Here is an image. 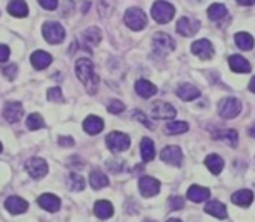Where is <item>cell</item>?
Returning a JSON list of instances; mask_svg holds the SVG:
<instances>
[{"label": "cell", "mask_w": 255, "mask_h": 222, "mask_svg": "<svg viewBox=\"0 0 255 222\" xmlns=\"http://www.w3.org/2000/svg\"><path fill=\"white\" fill-rule=\"evenodd\" d=\"M177 96L182 101H193V99L200 98V89L195 87L193 84H182L177 89Z\"/></svg>", "instance_id": "cell-18"}, {"label": "cell", "mask_w": 255, "mask_h": 222, "mask_svg": "<svg viewBox=\"0 0 255 222\" xmlns=\"http://www.w3.org/2000/svg\"><path fill=\"white\" fill-rule=\"evenodd\" d=\"M233 203L235 205H240V207H250L254 202V193L249 191V189H240V191H236L235 195L231 196Z\"/></svg>", "instance_id": "cell-21"}, {"label": "cell", "mask_w": 255, "mask_h": 222, "mask_svg": "<svg viewBox=\"0 0 255 222\" xmlns=\"http://www.w3.org/2000/svg\"><path fill=\"white\" fill-rule=\"evenodd\" d=\"M68 186H70V189H73V191H82V189L85 188V181L82 175L70 174V177H68Z\"/></svg>", "instance_id": "cell-36"}, {"label": "cell", "mask_w": 255, "mask_h": 222, "mask_svg": "<svg viewBox=\"0 0 255 222\" xmlns=\"http://www.w3.org/2000/svg\"><path fill=\"white\" fill-rule=\"evenodd\" d=\"M161 160L168 165H174V167H181L182 163V149L179 146H167L163 148L161 151Z\"/></svg>", "instance_id": "cell-11"}, {"label": "cell", "mask_w": 255, "mask_h": 222, "mask_svg": "<svg viewBox=\"0 0 255 222\" xmlns=\"http://www.w3.org/2000/svg\"><path fill=\"white\" fill-rule=\"evenodd\" d=\"M38 3L47 10H54L57 7V0H38Z\"/></svg>", "instance_id": "cell-42"}, {"label": "cell", "mask_w": 255, "mask_h": 222, "mask_svg": "<svg viewBox=\"0 0 255 222\" xmlns=\"http://www.w3.org/2000/svg\"><path fill=\"white\" fill-rule=\"evenodd\" d=\"M82 38H84L85 44L98 45L99 42H101V31H99V28H96V26L87 28V30L84 31V35H82Z\"/></svg>", "instance_id": "cell-30"}, {"label": "cell", "mask_w": 255, "mask_h": 222, "mask_svg": "<svg viewBox=\"0 0 255 222\" xmlns=\"http://www.w3.org/2000/svg\"><path fill=\"white\" fill-rule=\"evenodd\" d=\"M153 49L156 54L160 56H165L168 52H172L175 49V42L170 35L167 33H156L153 37Z\"/></svg>", "instance_id": "cell-7"}, {"label": "cell", "mask_w": 255, "mask_h": 222, "mask_svg": "<svg viewBox=\"0 0 255 222\" xmlns=\"http://www.w3.org/2000/svg\"><path fill=\"white\" fill-rule=\"evenodd\" d=\"M215 139H222V141H228L231 146L238 144V132L236 130H219L214 134Z\"/></svg>", "instance_id": "cell-33"}, {"label": "cell", "mask_w": 255, "mask_h": 222, "mask_svg": "<svg viewBox=\"0 0 255 222\" xmlns=\"http://www.w3.org/2000/svg\"><path fill=\"white\" fill-rule=\"evenodd\" d=\"M205 212H207L208 216H212V217H217V219H226V216H228L226 205H224V203H221V202L207 203V207H205Z\"/></svg>", "instance_id": "cell-24"}, {"label": "cell", "mask_w": 255, "mask_h": 222, "mask_svg": "<svg viewBox=\"0 0 255 222\" xmlns=\"http://www.w3.org/2000/svg\"><path fill=\"white\" fill-rule=\"evenodd\" d=\"M134 118H135V120H139V121H141V123H144L148 128H153V123L148 120V118L144 116V114L141 113V111H135V113H134Z\"/></svg>", "instance_id": "cell-41"}, {"label": "cell", "mask_w": 255, "mask_h": 222, "mask_svg": "<svg viewBox=\"0 0 255 222\" xmlns=\"http://www.w3.org/2000/svg\"><path fill=\"white\" fill-rule=\"evenodd\" d=\"M174 14H175L174 5L165 2V0H158V2H154L151 7V16L156 23H161V24L168 23V21L174 19Z\"/></svg>", "instance_id": "cell-2"}, {"label": "cell", "mask_w": 255, "mask_h": 222, "mask_svg": "<svg viewBox=\"0 0 255 222\" xmlns=\"http://www.w3.org/2000/svg\"><path fill=\"white\" fill-rule=\"evenodd\" d=\"M5 209L9 210L10 214H23V212H26L28 203L24 202L23 198H19V196H9V198L5 200Z\"/></svg>", "instance_id": "cell-17"}, {"label": "cell", "mask_w": 255, "mask_h": 222, "mask_svg": "<svg viewBox=\"0 0 255 222\" xmlns=\"http://www.w3.org/2000/svg\"><path fill=\"white\" fill-rule=\"evenodd\" d=\"M191 52L195 56H198L200 59H210L214 56V45L207 40V38H202V40H196L195 44L191 45Z\"/></svg>", "instance_id": "cell-13"}, {"label": "cell", "mask_w": 255, "mask_h": 222, "mask_svg": "<svg viewBox=\"0 0 255 222\" xmlns=\"http://www.w3.org/2000/svg\"><path fill=\"white\" fill-rule=\"evenodd\" d=\"M141 156L144 162H151L154 158V144L149 137H144L141 141Z\"/></svg>", "instance_id": "cell-29"}, {"label": "cell", "mask_w": 255, "mask_h": 222, "mask_svg": "<svg viewBox=\"0 0 255 222\" xmlns=\"http://www.w3.org/2000/svg\"><path fill=\"white\" fill-rule=\"evenodd\" d=\"M124 110H125V105L122 101H118V99H113V101L108 105V111H110V113H113V114L122 113Z\"/></svg>", "instance_id": "cell-39"}, {"label": "cell", "mask_w": 255, "mask_h": 222, "mask_svg": "<svg viewBox=\"0 0 255 222\" xmlns=\"http://www.w3.org/2000/svg\"><path fill=\"white\" fill-rule=\"evenodd\" d=\"M236 2H238L240 5H254L255 0H236Z\"/></svg>", "instance_id": "cell-45"}, {"label": "cell", "mask_w": 255, "mask_h": 222, "mask_svg": "<svg viewBox=\"0 0 255 222\" xmlns=\"http://www.w3.org/2000/svg\"><path fill=\"white\" fill-rule=\"evenodd\" d=\"M26 170L33 179H42V177H45L49 167H47V163H45V160L35 156V158H31L26 162Z\"/></svg>", "instance_id": "cell-9"}, {"label": "cell", "mask_w": 255, "mask_h": 222, "mask_svg": "<svg viewBox=\"0 0 255 222\" xmlns=\"http://www.w3.org/2000/svg\"><path fill=\"white\" fill-rule=\"evenodd\" d=\"M26 125L30 130H38V128H44V118L38 113H31L30 116L26 118Z\"/></svg>", "instance_id": "cell-35"}, {"label": "cell", "mask_w": 255, "mask_h": 222, "mask_svg": "<svg viewBox=\"0 0 255 222\" xmlns=\"http://www.w3.org/2000/svg\"><path fill=\"white\" fill-rule=\"evenodd\" d=\"M103 128H104V121L99 116H94V114H91V116H87L84 120V130L87 132V134L96 135V134H99Z\"/></svg>", "instance_id": "cell-16"}, {"label": "cell", "mask_w": 255, "mask_h": 222, "mask_svg": "<svg viewBox=\"0 0 255 222\" xmlns=\"http://www.w3.org/2000/svg\"><path fill=\"white\" fill-rule=\"evenodd\" d=\"M249 135H250V137H254V139H255V123H252V127L249 128Z\"/></svg>", "instance_id": "cell-47"}, {"label": "cell", "mask_w": 255, "mask_h": 222, "mask_svg": "<svg viewBox=\"0 0 255 222\" xmlns=\"http://www.w3.org/2000/svg\"><path fill=\"white\" fill-rule=\"evenodd\" d=\"M228 16V9H226V5H222V3H212L210 7H208V17H210L212 21H221L222 17Z\"/></svg>", "instance_id": "cell-31"}, {"label": "cell", "mask_w": 255, "mask_h": 222, "mask_svg": "<svg viewBox=\"0 0 255 222\" xmlns=\"http://www.w3.org/2000/svg\"><path fill=\"white\" fill-rule=\"evenodd\" d=\"M21 116H23V105H21V103L10 101L3 106V118H5L9 123H16V121H19Z\"/></svg>", "instance_id": "cell-14"}, {"label": "cell", "mask_w": 255, "mask_h": 222, "mask_svg": "<svg viewBox=\"0 0 255 222\" xmlns=\"http://www.w3.org/2000/svg\"><path fill=\"white\" fill-rule=\"evenodd\" d=\"M188 128L189 125L186 121H172V123H168L165 127V132L170 135H175V134H184V132H188Z\"/></svg>", "instance_id": "cell-34"}, {"label": "cell", "mask_w": 255, "mask_h": 222, "mask_svg": "<svg viewBox=\"0 0 255 222\" xmlns=\"http://www.w3.org/2000/svg\"><path fill=\"white\" fill-rule=\"evenodd\" d=\"M205 165L208 167V170L212 172V174H221L222 168H224V160L221 158L219 155H208L207 158H205Z\"/></svg>", "instance_id": "cell-28"}, {"label": "cell", "mask_w": 255, "mask_h": 222, "mask_svg": "<svg viewBox=\"0 0 255 222\" xmlns=\"http://www.w3.org/2000/svg\"><path fill=\"white\" fill-rule=\"evenodd\" d=\"M106 144L110 148V151L113 153H122L125 149H128L130 146V139L127 134H122V132H111L106 137Z\"/></svg>", "instance_id": "cell-6"}, {"label": "cell", "mask_w": 255, "mask_h": 222, "mask_svg": "<svg viewBox=\"0 0 255 222\" xmlns=\"http://www.w3.org/2000/svg\"><path fill=\"white\" fill-rule=\"evenodd\" d=\"M47 96H49V99H51V101H54V103H63V92H61L59 87L49 89Z\"/></svg>", "instance_id": "cell-40"}, {"label": "cell", "mask_w": 255, "mask_h": 222, "mask_svg": "<svg viewBox=\"0 0 255 222\" xmlns=\"http://www.w3.org/2000/svg\"><path fill=\"white\" fill-rule=\"evenodd\" d=\"M124 21H125V24L130 28V30L139 31V30H142V28L146 26V23H148V17H146V14H144V10H142V9H139V7H130V9L125 12Z\"/></svg>", "instance_id": "cell-3"}, {"label": "cell", "mask_w": 255, "mask_h": 222, "mask_svg": "<svg viewBox=\"0 0 255 222\" xmlns=\"http://www.w3.org/2000/svg\"><path fill=\"white\" fill-rule=\"evenodd\" d=\"M208 196H210V191H208L207 188H202V186H191V188L188 189V198L191 200V202L195 203H202L205 200H208Z\"/></svg>", "instance_id": "cell-23"}, {"label": "cell", "mask_w": 255, "mask_h": 222, "mask_svg": "<svg viewBox=\"0 0 255 222\" xmlns=\"http://www.w3.org/2000/svg\"><path fill=\"white\" fill-rule=\"evenodd\" d=\"M229 68H231L235 73H249L252 70L250 63L242 56H231L229 57Z\"/></svg>", "instance_id": "cell-19"}, {"label": "cell", "mask_w": 255, "mask_h": 222, "mask_svg": "<svg viewBox=\"0 0 255 222\" xmlns=\"http://www.w3.org/2000/svg\"><path fill=\"white\" fill-rule=\"evenodd\" d=\"M75 73H77L78 80L85 85L89 94H96L98 91V84H99V78L94 71V64H92L91 59L87 57H80L75 64Z\"/></svg>", "instance_id": "cell-1"}, {"label": "cell", "mask_w": 255, "mask_h": 222, "mask_svg": "<svg viewBox=\"0 0 255 222\" xmlns=\"http://www.w3.org/2000/svg\"><path fill=\"white\" fill-rule=\"evenodd\" d=\"M175 108L168 103H163V101H156L151 108V114L156 120H172L175 116Z\"/></svg>", "instance_id": "cell-8"}, {"label": "cell", "mask_w": 255, "mask_h": 222, "mask_svg": "<svg viewBox=\"0 0 255 222\" xmlns=\"http://www.w3.org/2000/svg\"><path fill=\"white\" fill-rule=\"evenodd\" d=\"M38 205H40L44 210H47V212H57L61 207V200L57 198L56 195L45 193V195H42L40 198H38Z\"/></svg>", "instance_id": "cell-15"}, {"label": "cell", "mask_w": 255, "mask_h": 222, "mask_svg": "<svg viewBox=\"0 0 255 222\" xmlns=\"http://www.w3.org/2000/svg\"><path fill=\"white\" fill-rule=\"evenodd\" d=\"M51 63H52V56L45 51H37L31 56V64H33L37 70H45Z\"/></svg>", "instance_id": "cell-20"}, {"label": "cell", "mask_w": 255, "mask_h": 222, "mask_svg": "<svg viewBox=\"0 0 255 222\" xmlns=\"http://www.w3.org/2000/svg\"><path fill=\"white\" fill-rule=\"evenodd\" d=\"M135 92L144 99L153 98V96L156 94V85H153L151 82H148V80H137L135 82Z\"/></svg>", "instance_id": "cell-22"}, {"label": "cell", "mask_w": 255, "mask_h": 222, "mask_svg": "<svg viewBox=\"0 0 255 222\" xmlns=\"http://www.w3.org/2000/svg\"><path fill=\"white\" fill-rule=\"evenodd\" d=\"M2 73H3V77H5L7 80H14V78H16V75H17V66H16V64H7V66L2 68Z\"/></svg>", "instance_id": "cell-38"}, {"label": "cell", "mask_w": 255, "mask_h": 222, "mask_svg": "<svg viewBox=\"0 0 255 222\" xmlns=\"http://www.w3.org/2000/svg\"><path fill=\"white\" fill-rule=\"evenodd\" d=\"M89 181H91V186L94 189H101V188H106L108 186V177L101 170H92Z\"/></svg>", "instance_id": "cell-32"}, {"label": "cell", "mask_w": 255, "mask_h": 222, "mask_svg": "<svg viewBox=\"0 0 255 222\" xmlns=\"http://www.w3.org/2000/svg\"><path fill=\"white\" fill-rule=\"evenodd\" d=\"M146 222H153V221H146Z\"/></svg>", "instance_id": "cell-50"}, {"label": "cell", "mask_w": 255, "mask_h": 222, "mask_svg": "<svg viewBox=\"0 0 255 222\" xmlns=\"http://www.w3.org/2000/svg\"><path fill=\"white\" fill-rule=\"evenodd\" d=\"M94 214L99 217V219H110L113 216V205L106 200H101V202H96L94 205Z\"/></svg>", "instance_id": "cell-27"}, {"label": "cell", "mask_w": 255, "mask_h": 222, "mask_svg": "<svg viewBox=\"0 0 255 222\" xmlns=\"http://www.w3.org/2000/svg\"><path fill=\"white\" fill-rule=\"evenodd\" d=\"M0 151H2V142H0Z\"/></svg>", "instance_id": "cell-49"}, {"label": "cell", "mask_w": 255, "mask_h": 222, "mask_svg": "<svg viewBox=\"0 0 255 222\" xmlns=\"http://www.w3.org/2000/svg\"><path fill=\"white\" fill-rule=\"evenodd\" d=\"M9 56H10V51H9V47L7 45H3V44H0V61H7L9 59Z\"/></svg>", "instance_id": "cell-43"}, {"label": "cell", "mask_w": 255, "mask_h": 222, "mask_svg": "<svg viewBox=\"0 0 255 222\" xmlns=\"http://www.w3.org/2000/svg\"><path fill=\"white\" fill-rule=\"evenodd\" d=\"M59 144L61 146H73V141H71V137H59Z\"/></svg>", "instance_id": "cell-44"}, {"label": "cell", "mask_w": 255, "mask_h": 222, "mask_svg": "<svg viewBox=\"0 0 255 222\" xmlns=\"http://www.w3.org/2000/svg\"><path fill=\"white\" fill-rule=\"evenodd\" d=\"M242 111V103L236 98H226L219 103V113H221L222 118L226 120H231V118H236Z\"/></svg>", "instance_id": "cell-5"}, {"label": "cell", "mask_w": 255, "mask_h": 222, "mask_svg": "<svg viewBox=\"0 0 255 222\" xmlns=\"http://www.w3.org/2000/svg\"><path fill=\"white\" fill-rule=\"evenodd\" d=\"M7 10L14 17H24L28 14V5L24 0H10V3L7 5Z\"/></svg>", "instance_id": "cell-26"}, {"label": "cell", "mask_w": 255, "mask_h": 222, "mask_svg": "<svg viewBox=\"0 0 255 222\" xmlns=\"http://www.w3.org/2000/svg\"><path fill=\"white\" fill-rule=\"evenodd\" d=\"M42 33H44V38L49 44H61V42L64 40L66 31H64V28L61 26L59 23H56V21H47V23L44 24V28H42Z\"/></svg>", "instance_id": "cell-4"}, {"label": "cell", "mask_w": 255, "mask_h": 222, "mask_svg": "<svg viewBox=\"0 0 255 222\" xmlns=\"http://www.w3.org/2000/svg\"><path fill=\"white\" fill-rule=\"evenodd\" d=\"M200 30V21L198 19H193L189 16H184L177 21V31L184 37H193L196 31Z\"/></svg>", "instance_id": "cell-10"}, {"label": "cell", "mask_w": 255, "mask_h": 222, "mask_svg": "<svg viewBox=\"0 0 255 222\" xmlns=\"http://www.w3.org/2000/svg\"><path fill=\"white\" fill-rule=\"evenodd\" d=\"M235 42L242 51H252L254 49V37L247 31H240V33L235 35Z\"/></svg>", "instance_id": "cell-25"}, {"label": "cell", "mask_w": 255, "mask_h": 222, "mask_svg": "<svg viewBox=\"0 0 255 222\" xmlns=\"http://www.w3.org/2000/svg\"><path fill=\"white\" fill-rule=\"evenodd\" d=\"M249 89H250V92H254V94H255V77L252 78V80H250V85H249Z\"/></svg>", "instance_id": "cell-46"}, {"label": "cell", "mask_w": 255, "mask_h": 222, "mask_svg": "<svg viewBox=\"0 0 255 222\" xmlns=\"http://www.w3.org/2000/svg\"><path fill=\"white\" fill-rule=\"evenodd\" d=\"M139 191L146 198H151V196L158 195V191H160V181H156L153 177H141L139 179Z\"/></svg>", "instance_id": "cell-12"}, {"label": "cell", "mask_w": 255, "mask_h": 222, "mask_svg": "<svg viewBox=\"0 0 255 222\" xmlns=\"http://www.w3.org/2000/svg\"><path fill=\"white\" fill-rule=\"evenodd\" d=\"M167 222H182V221H179V219H168Z\"/></svg>", "instance_id": "cell-48"}, {"label": "cell", "mask_w": 255, "mask_h": 222, "mask_svg": "<svg viewBox=\"0 0 255 222\" xmlns=\"http://www.w3.org/2000/svg\"><path fill=\"white\" fill-rule=\"evenodd\" d=\"M168 209L170 210L184 209V198H182V196H172V198L168 200Z\"/></svg>", "instance_id": "cell-37"}]
</instances>
